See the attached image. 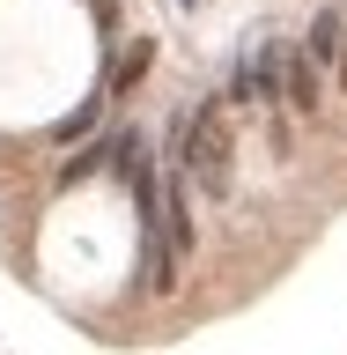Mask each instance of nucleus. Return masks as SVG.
<instances>
[{"mask_svg":"<svg viewBox=\"0 0 347 355\" xmlns=\"http://www.w3.org/2000/svg\"><path fill=\"white\" fill-rule=\"evenodd\" d=\"M177 171H185V185L199 200H229V119H222V104L193 111V141L177 155Z\"/></svg>","mask_w":347,"mask_h":355,"instance_id":"obj_1","label":"nucleus"},{"mask_svg":"<svg viewBox=\"0 0 347 355\" xmlns=\"http://www.w3.org/2000/svg\"><path fill=\"white\" fill-rule=\"evenodd\" d=\"M340 52H347V15H340V8H326V15H318V22H310V44H303V60L310 67H340Z\"/></svg>","mask_w":347,"mask_h":355,"instance_id":"obj_2","label":"nucleus"},{"mask_svg":"<svg viewBox=\"0 0 347 355\" xmlns=\"http://www.w3.org/2000/svg\"><path fill=\"white\" fill-rule=\"evenodd\" d=\"M281 96L296 111H318V67H310L303 52H281Z\"/></svg>","mask_w":347,"mask_h":355,"instance_id":"obj_3","label":"nucleus"},{"mask_svg":"<svg viewBox=\"0 0 347 355\" xmlns=\"http://www.w3.org/2000/svg\"><path fill=\"white\" fill-rule=\"evenodd\" d=\"M148 60H155V44H148V37H133V44H126V60H118V74H111V96H126V89L148 74Z\"/></svg>","mask_w":347,"mask_h":355,"instance_id":"obj_4","label":"nucleus"},{"mask_svg":"<svg viewBox=\"0 0 347 355\" xmlns=\"http://www.w3.org/2000/svg\"><path fill=\"white\" fill-rule=\"evenodd\" d=\"M118 141H126V133H118ZM118 141H96V148H82L74 163H66V185H74V178H89V171H96V163H104L111 148H118Z\"/></svg>","mask_w":347,"mask_h":355,"instance_id":"obj_5","label":"nucleus"},{"mask_svg":"<svg viewBox=\"0 0 347 355\" xmlns=\"http://www.w3.org/2000/svg\"><path fill=\"white\" fill-rule=\"evenodd\" d=\"M332 74H340V96H347V52H340V67H332Z\"/></svg>","mask_w":347,"mask_h":355,"instance_id":"obj_6","label":"nucleus"}]
</instances>
